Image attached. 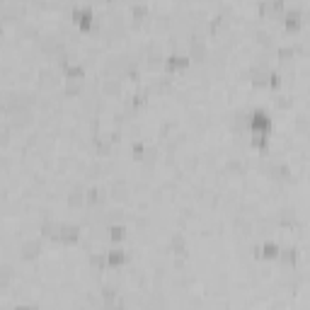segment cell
I'll return each mask as SVG.
<instances>
[{"mask_svg": "<svg viewBox=\"0 0 310 310\" xmlns=\"http://www.w3.org/2000/svg\"><path fill=\"white\" fill-rule=\"evenodd\" d=\"M248 131L269 136V131H271V117L264 109H254L252 114H248Z\"/></svg>", "mask_w": 310, "mask_h": 310, "instance_id": "obj_1", "label": "cell"}, {"mask_svg": "<svg viewBox=\"0 0 310 310\" xmlns=\"http://www.w3.org/2000/svg\"><path fill=\"white\" fill-rule=\"evenodd\" d=\"M73 20L83 27V29H97V17H95V12H92V7H87V5H75L73 7Z\"/></svg>", "mask_w": 310, "mask_h": 310, "instance_id": "obj_2", "label": "cell"}, {"mask_svg": "<svg viewBox=\"0 0 310 310\" xmlns=\"http://www.w3.org/2000/svg\"><path fill=\"white\" fill-rule=\"evenodd\" d=\"M206 54H208V46H206L204 37L201 34H191V39H189V61L191 59L194 61H204Z\"/></svg>", "mask_w": 310, "mask_h": 310, "instance_id": "obj_3", "label": "cell"}, {"mask_svg": "<svg viewBox=\"0 0 310 310\" xmlns=\"http://www.w3.org/2000/svg\"><path fill=\"white\" fill-rule=\"evenodd\" d=\"M56 240H61L65 245H73L80 240V228L78 226H70V223H61L59 226V233H56Z\"/></svg>", "mask_w": 310, "mask_h": 310, "instance_id": "obj_4", "label": "cell"}, {"mask_svg": "<svg viewBox=\"0 0 310 310\" xmlns=\"http://www.w3.org/2000/svg\"><path fill=\"white\" fill-rule=\"evenodd\" d=\"M284 24H286V29H291V32L301 29V24H303V15H301V10H298V7H293V10H284Z\"/></svg>", "mask_w": 310, "mask_h": 310, "instance_id": "obj_5", "label": "cell"}, {"mask_svg": "<svg viewBox=\"0 0 310 310\" xmlns=\"http://www.w3.org/2000/svg\"><path fill=\"white\" fill-rule=\"evenodd\" d=\"M20 252H22V257H24V259H32V257H37V254L41 252V243H39L37 238L24 240V243H22V248H20Z\"/></svg>", "mask_w": 310, "mask_h": 310, "instance_id": "obj_6", "label": "cell"}, {"mask_svg": "<svg viewBox=\"0 0 310 310\" xmlns=\"http://www.w3.org/2000/svg\"><path fill=\"white\" fill-rule=\"evenodd\" d=\"M165 65H167L170 73H172V70H180V68H186V65H189V56H185V54H170V56L165 59Z\"/></svg>", "mask_w": 310, "mask_h": 310, "instance_id": "obj_7", "label": "cell"}, {"mask_svg": "<svg viewBox=\"0 0 310 310\" xmlns=\"http://www.w3.org/2000/svg\"><path fill=\"white\" fill-rule=\"evenodd\" d=\"M85 201H87L90 206H102V204H104V189H102V186H90V189L85 191Z\"/></svg>", "mask_w": 310, "mask_h": 310, "instance_id": "obj_8", "label": "cell"}, {"mask_svg": "<svg viewBox=\"0 0 310 310\" xmlns=\"http://www.w3.org/2000/svg\"><path fill=\"white\" fill-rule=\"evenodd\" d=\"M10 124L12 126L32 124V109H17V112H10Z\"/></svg>", "mask_w": 310, "mask_h": 310, "instance_id": "obj_9", "label": "cell"}, {"mask_svg": "<svg viewBox=\"0 0 310 310\" xmlns=\"http://www.w3.org/2000/svg\"><path fill=\"white\" fill-rule=\"evenodd\" d=\"M107 267H122L126 259H128V254H126V249H119V248H114V249H109L107 254Z\"/></svg>", "mask_w": 310, "mask_h": 310, "instance_id": "obj_10", "label": "cell"}, {"mask_svg": "<svg viewBox=\"0 0 310 310\" xmlns=\"http://www.w3.org/2000/svg\"><path fill=\"white\" fill-rule=\"evenodd\" d=\"M83 204H85V189L80 185L73 186L70 194H68V206H70V208H80Z\"/></svg>", "mask_w": 310, "mask_h": 310, "instance_id": "obj_11", "label": "cell"}, {"mask_svg": "<svg viewBox=\"0 0 310 310\" xmlns=\"http://www.w3.org/2000/svg\"><path fill=\"white\" fill-rule=\"evenodd\" d=\"M56 85H59V78L54 75V70L44 68V70L39 73V87H44V90H51V87H56Z\"/></svg>", "mask_w": 310, "mask_h": 310, "instance_id": "obj_12", "label": "cell"}, {"mask_svg": "<svg viewBox=\"0 0 310 310\" xmlns=\"http://www.w3.org/2000/svg\"><path fill=\"white\" fill-rule=\"evenodd\" d=\"M83 78H85V68L80 63H68L65 65V80H80L83 83Z\"/></svg>", "mask_w": 310, "mask_h": 310, "instance_id": "obj_13", "label": "cell"}, {"mask_svg": "<svg viewBox=\"0 0 310 310\" xmlns=\"http://www.w3.org/2000/svg\"><path fill=\"white\" fill-rule=\"evenodd\" d=\"M170 249H172L175 254H180V257L186 254V243H185V235H182V233H175V235L170 238Z\"/></svg>", "mask_w": 310, "mask_h": 310, "instance_id": "obj_14", "label": "cell"}, {"mask_svg": "<svg viewBox=\"0 0 310 310\" xmlns=\"http://www.w3.org/2000/svg\"><path fill=\"white\" fill-rule=\"evenodd\" d=\"M102 92H104V95H119V92H122V83H119L114 75H112V78H104V80H102Z\"/></svg>", "mask_w": 310, "mask_h": 310, "instance_id": "obj_15", "label": "cell"}, {"mask_svg": "<svg viewBox=\"0 0 310 310\" xmlns=\"http://www.w3.org/2000/svg\"><path fill=\"white\" fill-rule=\"evenodd\" d=\"M296 248H279V257L276 259H281L284 264H296Z\"/></svg>", "mask_w": 310, "mask_h": 310, "instance_id": "obj_16", "label": "cell"}, {"mask_svg": "<svg viewBox=\"0 0 310 310\" xmlns=\"http://www.w3.org/2000/svg\"><path fill=\"white\" fill-rule=\"evenodd\" d=\"M126 238V228L122 223H112L109 226V240L112 243H119V240H124Z\"/></svg>", "mask_w": 310, "mask_h": 310, "instance_id": "obj_17", "label": "cell"}, {"mask_svg": "<svg viewBox=\"0 0 310 310\" xmlns=\"http://www.w3.org/2000/svg\"><path fill=\"white\" fill-rule=\"evenodd\" d=\"M259 254H262L264 259H276V257H279V245H276V243H264L262 249H259Z\"/></svg>", "mask_w": 310, "mask_h": 310, "instance_id": "obj_18", "label": "cell"}, {"mask_svg": "<svg viewBox=\"0 0 310 310\" xmlns=\"http://www.w3.org/2000/svg\"><path fill=\"white\" fill-rule=\"evenodd\" d=\"M68 97H78L83 92V83L80 80H65V90H63Z\"/></svg>", "mask_w": 310, "mask_h": 310, "instance_id": "obj_19", "label": "cell"}, {"mask_svg": "<svg viewBox=\"0 0 310 310\" xmlns=\"http://www.w3.org/2000/svg\"><path fill=\"white\" fill-rule=\"evenodd\" d=\"M259 7H262V12H267V15H276V12H284V2H281V0H274V2H262Z\"/></svg>", "mask_w": 310, "mask_h": 310, "instance_id": "obj_20", "label": "cell"}, {"mask_svg": "<svg viewBox=\"0 0 310 310\" xmlns=\"http://www.w3.org/2000/svg\"><path fill=\"white\" fill-rule=\"evenodd\" d=\"M254 148H262L264 153H267V145H269V136H264V133H252V141H249Z\"/></svg>", "mask_w": 310, "mask_h": 310, "instance_id": "obj_21", "label": "cell"}, {"mask_svg": "<svg viewBox=\"0 0 310 310\" xmlns=\"http://www.w3.org/2000/svg\"><path fill=\"white\" fill-rule=\"evenodd\" d=\"M10 281H12V267L2 264V267H0V289H5Z\"/></svg>", "mask_w": 310, "mask_h": 310, "instance_id": "obj_22", "label": "cell"}, {"mask_svg": "<svg viewBox=\"0 0 310 310\" xmlns=\"http://www.w3.org/2000/svg\"><path fill=\"white\" fill-rule=\"evenodd\" d=\"M102 310H124V303H122V298H119V296H114V298H104Z\"/></svg>", "mask_w": 310, "mask_h": 310, "instance_id": "obj_23", "label": "cell"}, {"mask_svg": "<svg viewBox=\"0 0 310 310\" xmlns=\"http://www.w3.org/2000/svg\"><path fill=\"white\" fill-rule=\"evenodd\" d=\"M293 54H296V51H293V46H281V49H279V59H281L284 63L293 61Z\"/></svg>", "mask_w": 310, "mask_h": 310, "instance_id": "obj_24", "label": "cell"}, {"mask_svg": "<svg viewBox=\"0 0 310 310\" xmlns=\"http://www.w3.org/2000/svg\"><path fill=\"white\" fill-rule=\"evenodd\" d=\"M131 12H133V17H136V20H141V17H145V15H148V5L138 2V5H133V7H131Z\"/></svg>", "mask_w": 310, "mask_h": 310, "instance_id": "obj_25", "label": "cell"}, {"mask_svg": "<svg viewBox=\"0 0 310 310\" xmlns=\"http://www.w3.org/2000/svg\"><path fill=\"white\" fill-rule=\"evenodd\" d=\"M90 264L97 267V269H100V267H107V257H104V254H90Z\"/></svg>", "mask_w": 310, "mask_h": 310, "instance_id": "obj_26", "label": "cell"}, {"mask_svg": "<svg viewBox=\"0 0 310 310\" xmlns=\"http://www.w3.org/2000/svg\"><path fill=\"white\" fill-rule=\"evenodd\" d=\"M257 37H259V44L262 46H267V49L271 46V34L269 32H257Z\"/></svg>", "mask_w": 310, "mask_h": 310, "instance_id": "obj_27", "label": "cell"}, {"mask_svg": "<svg viewBox=\"0 0 310 310\" xmlns=\"http://www.w3.org/2000/svg\"><path fill=\"white\" fill-rule=\"evenodd\" d=\"M7 143H10V131L0 128V145H7Z\"/></svg>", "mask_w": 310, "mask_h": 310, "instance_id": "obj_28", "label": "cell"}, {"mask_svg": "<svg viewBox=\"0 0 310 310\" xmlns=\"http://www.w3.org/2000/svg\"><path fill=\"white\" fill-rule=\"evenodd\" d=\"M133 153H136V158H143V145L141 143H133Z\"/></svg>", "mask_w": 310, "mask_h": 310, "instance_id": "obj_29", "label": "cell"}, {"mask_svg": "<svg viewBox=\"0 0 310 310\" xmlns=\"http://www.w3.org/2000/svg\"><path fill=\"white\" fill-rule=\"evenodd\" d=\"M15 310H34V308H29V306H20V308H15Z\"/></svg>", "mask_w": 310, "mask_h": 310, "instance_id": "obj_30", "label": "cell"}]
</instances>
